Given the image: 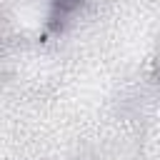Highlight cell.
<instances>
[{
	"mask_svg": "<svg viewBox=\"0 0 160 160\" xmlns=\"http://www.w3.org/2000/svg\"><path fill=\"white\" fill-rule=\"evenodd\" d=\"M80 2H82V0H50V18H52V22L68 18Z\"/></svg>",
	"mask_w": 160,
	"mask_h": 160,
	"instance_id": "obj_1",
	"label": "cell"
}]
</instances>
